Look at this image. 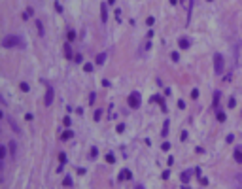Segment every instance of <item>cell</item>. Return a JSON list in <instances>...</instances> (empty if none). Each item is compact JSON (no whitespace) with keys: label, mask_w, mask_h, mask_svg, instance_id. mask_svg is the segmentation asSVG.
<instances>
[{"label":"cell","mask_w":242,"mask_h":189,"mask_svg":"<svg viewBox=\"0 0 242 189\" xmlns=\"http://www.w3.org/2000/svg\"><path fill=\"white\" fill-rule=\"evenodd\" d=\"M104 61H106V53H98L97 55V65H104Z\"/></svg>","instance_id":"cell-15"},{"label":"cell","mask_w":242,"mask_h":189,"mask_svg":"<svg viewBox=\"0 0 242 189\" xmlns=\"http://www.w3.org/2000/svg\"><path fill=\"white\" fill-rule=\"evenodd\" d=\"M6 119H8V123H10V127H11V129H13V131H15L17 134H19V132H21V129L17 127V123H15V119H13V117H10V115H6Z\"/></svg>","instance_id":"cell-5"},{"label":"cell","mask_w":242,"mask_h":189,"mask_svg":"<svg viewBox=\"0 0 242 189\" xmlns=\"http://www.w3.org/2000/svg\"><path fill=\"white\" fill-rule=\"evenodd\" d=\"M180 138H182V140H186V138H187V132H186V131H182V134H180Z\"/></svg>","instance_id":"cell-41"},{"label":"cell","mask_w":242,"mask_h":189,"mask_svg":"<svg viewBox=\"0 0 242 189\" xmlns=\"http://www.w3.org/2000/svg\"><path fill=\"white\" fill-rule=\"evenodd\" d=\"M95 99H97L95 93H91V95H89V102H95Z\"/></svg>","instance_id":"cell-39"},{"label":"cell","mask_w":242,"mask_h":189,"mask_svg":"<svg viewBox=\"0 0 242 189\" xmlns=\"http://www.w3.org/2000/svg\"><path fill=\"white\" fill-rule=\"evenodd\" d=\"M2 47H25V42L19 34H8V36L2 38Z\"/></svg>","instance_id":"cell-1"},{"label":"cell","mask_w":242,"mask_h":189,"mask_svg":"<svg viewBox=\"0 0 242 189\" xmlns=\"http://www.w3.org/2000/svg\"><path fill=\"white\" fill-rule=\"evenodd\" d=\"M106 161H108L110 165H113V163H116V157H113V153H108V155H106Z\"/></svg>","instance_id":"cell-19"},{"label":"cell","mask_w":242,"mask_h":189,"mask_svg":"<svg viewBox=\"0 0 242 189\" xmlns=\"http://www.w3.org/2000/svg\"><path fill=\"white\" fill-rule=\"evenodd\" d=\"M55 10H57V11H62V6H61V2H55Z\"/></svg>","instance_id":"cell-34"},{"label":"cell","mask_w":242,"mask_h":189,"mask_svg":"<svg viewBox=\"0 0 242 189\" xmlns=\"http://www.w3.org/2000/svg\"><path fill=\"white\" fill-rule=\"evenodd\" d=\"M83 70L85 72H91V70H93V65H83Z\"/></svg>","instance_id":"cell-28"},{"label":"cell","mask_w":242,"mask_h":189,"mask_svg":"<svg viewBox=\"0 0 242 189\" xmlns=\"http://www.w3.org/2000/svg\"><path fill=\"white\" fill-rule=\"evenodd\" d=\"M74 61H76V62H81V55H80V53H78V55H76V57H74Z\"/></svg>","instance_id":"cell-40"},{"label":"cell","mask_w":242,"mask_h":189,"mask_svg":"<svg viewBox=\"0 0 242 189\" xmlns=\"http://www.w3.org/2000/svg\"><path fill=\"white\" fill-rule=\"evenodd\" d=\"M178 44H180L182 49H187V47H189V40H187V38H180V42H178Z\"/></svg>","instance_id":"cell-14"},{"label":"cell","mask_w":242,"mask_h":189,"mask_svg":"<svg viewBox=\"0 0 242 189\" xmlns=\"http://www.w3.org/2000/svg\"><path fill=\"white\" fill-rule=\"evenodd\" d=\"M62 123H65V127H70V117L66 115V117H65V119H62Z\"/></svg>","instance_id":"cell-31"},{"label":"cell","mask_w":242,"mask_h":189,"mask_svg":"<svg viewBox=\"0 0 242 189\" xmlns=\"http://www.w3.org/2000/svg\"><path fill=\"white\" fill-rule=\"evenodd\" d=\"M219 95H221V93H216V95H214V108H218V102H219Z\"/></svg>","instance_id":"cell-26"},{"label":"cell","mask_w":242,"mask_h":189,"mask_svg":"<svg viewBox=\"0 0 242 189\" xmlns=\"http://www.w3.org/2000/svg\"><path fill=\"white\" fill-rule=\"evenodd\" d=\"M178 108H180V110H183V108H186V102H183V100H180V102H178Z\"/></svg>","instance_id":"cell-38"},{"label":"cell","mask_w":242,"mask_h":189,"mask_svg":"<svg viewBox=\"0 0 242 189\" xmlns=\"http://www.w3.org/2000/svg\"><path fill=\"white\" fill-rule=\"evenodd\" d=\"M100 117H102V110H97V112H95V121H98Z\"/></svg>","instance_id":"cell-24"},{"label":"cell","mask_w":242,"mask_h":189,"mask_svg":"<svg viewBox=\"0 0 242 189\" xmlns=\"http://www.w3.org/2000/svg\"><path fill=\"white\" fill-rule=\"evenodd\" d=\"M72 40H76V32L74 30H68V42H72Z\"/></svg>","instance_id":"cell-23"},{"label":"cell","mask_w":242,"mask_h":189,"mask_svg":"<svg viewBox=\"0 0 242 189\" xmlns=\"http://www.w3.org/2000/svg\"><path fill=\"white\" fill-rule=\"evenodd\" d=\"M161 148H163V151H168V150H170V144H168V142H163Z\"/></svg>","instance_id":"cell-27"},{"label":"cell","mask_w":242,"mask_h":189,"mask_svg":"<svg viewBox=\"0 0 242 189\" xmlns=\"http://www.w3.org/2000/svg\"><path fill=\"white\" fill-rule=\"evenodd\" d=\"M62 184H65L66 187H70V185H72V178H70V176H66L65 180H62Z\"/></svg>","instance_id":"cell-21"},{"label":"cell","mask_w":242,"mask_h":189,"mask_svg":"<svg viewBox=\"0 0 242 189\" xmlns=\"http://www.w3.org/2000/svg\"><path fill=\"white\" fill-rule=\"evenodd\" d=\"M234 161H237V163H242V146H238V148H234Z\"/></svg>","instance_id":"cell-6"},{"label":"cell","mask_w":242,"mask_h":189,"mask_svg":"<svg viewBox=\"0 0 242 189\" xmlns=\"http://www.w3.org/2000/svg\"><path fill=\"white\" fill-rule=\"evenodd\" d=\"M225 140H227V144H231L233 140H234V136H233V134H227V138H225Z\"/></svg>","instance_id":"cell-36"},{"label":"cell","mask_w":242,"mask_h":189,"mask_svg":"<svg viewBox=\"0 0 242 189\" xmlns=\"http://www.w3.org/2000/svg\"><path fill=\"white\" fill-rule=\"evenodd\" d=\"M182 189H189V187H187V185H183V187H182Z\"/></svg>","instance_id":"cell-47"},{"label":"cell","mask_w":242,"mask_h":189,"mask_svg":"<svg viewBox=\"0 0 242 189\" xmlns=\"http://www.w3.org/2000/svg\"><path fill=\"white\" fill-rule=\"evenodd\" d=\"M116 131H117V132H123V131H125V125H117Z\"/></svg>","instance_id":"cell-35"},{"label":"cell","mask_w":242,"mask_h":189,"mask_svg":"<svg viewBox=\"0 0 242 189\" xmlns=\"http://www.w3.org/2000/svg\"><path fill=\"white\" fill-rule=\"evenodd\" d=\"M127 104H129V108H132V110L140 108V104H142L140 93H131V95H129V99H127Z\"/></svg>","instance_id":"cell-3"},{"label":"cell","mask_w":242,"mask_h":189,"mask_svg":"<svg viewBox=\"0 0 242 189\" xmlns=\"http://www.w3.org/2000/svg\"><path fill=\"white\" fill-rule=\"evenodd\" d=\"M62 49H65V57H66V59H72V47H70L68 42H66L65 46H62Z\"/></svg>","instance_id":"cell-7"},{"label":"cell","mask_w":242,"mask_h":189,"mask_svg":"<svg viewBox=\"0 0 242 189\" xmlns=\"http://www.w3.org/2000/svg\"><path fill=\"white\" fill-rule=\"evenodd\" d=\"M197 96H199V91L193 89V91H191V99H197Z\"/></svg>","instance_id":"cell-32"},{"label":"cell","mask_w":242,"mask_h":189,"mask_svg":"<svg viewBox=\"0 0 242 189\" xmlns=\"http://www.w3.org/2000/svg\"><path fill=\"white\" fill-rule=\"evenodd\" d=\"M170 59H172L174 62H178V61H180V53H178V51H174V53H170Z\"/></svg>","instance_id":"cell-20"},{"label":"cell","mask_w":242,"mask_h":189,"mask_svg":"<svg viewBox=\"0 0 242 189\" xmlns=\"http://www.w3.org/2000/svg\"><path fill=\"white\" fill-rule=\"evenodd\" d=\"M70 138H74V132L72 131H65V132H62V134H61V140H70Z\"/></svg>","instance_id":"cell-11"},{"label":"cell","mask_w":242,"mask_h":189,"mask_svg":"<svg viewBox=\"0 0 242 189\" xmlns=\"http://www.w3.org/2000/svg\"><path fill=\"white\" fill-rule=\"evenodd\" d=\"M53 95H55L53 87H51V85H47V93H46V99H44L46 106H51V102H53Z\"/></svg>","instance_id":"cell-4"},{"label":"cell","mask_w":242,"mask_h":189,"mask_svg":"<svg viewBox=\"0 0 242 189\" xmlns=\"http://www.w3.org/2000/svg\"><path fill=\"white\" fill-rule=\"evenodd\" d=\"M234 180H237V181H238V184L242 185V174H237V176H234Z\"/></svg>","instance_id":"cell-37"},{"label":"cell","mask_w":242,"mask_h":189,"mask_svg":"<svg viewBox=\"0 0 242 189\" xmlns=\"http://www.w3.org/2000/svg\"><path fill=\"white\" fill-rule=\"evenodd\" d=\"M146 23H148V25H149V27H151V25H153V23H155V19H153V17H148V19H146Z\"/></svg>","instance_id":"cell-33"},{"label":"cell","mask_w":242,"mask_h":189,"mask_svg":"<svg viewBox=\"0 0 242 189\" xmlns=\"http://www.w3.org/2000/svg\"><path fill=\"white\" fill-rule=\"evenodd\" d=\"M131 178H132V172L131 170H123V172L119 174V180H131Z\"/></svg>","instance_id":"cell-10"},{"label":"cell","mask_w":242,"mask_h":189,"mask_svg":"<svg viewBox=\"0 0 242 189\" xmlns=\"http://www.w3.org/2000/svg\"><path fill=\"white\" fill-rule=\"evenodd\" d=\"M89 157H91V159H95V157H97V148H95V146L91 148V151H89Z\"/></svg>","instance_id":"cell-22"},{"label":"cell","mask_w":242,"mask_h":189,"mask_svg":"<svg viewBox=\"0 0 242 189\" xmlns=\"http://www.w3.org/2000/svg\"><path fill=\"white\" fill-rule=\"evenodd\" d=\"M116 17H117L119 21H121V10H116Z\"/></svg>","instance_id":"cell-44"},{"label":"cell","mask_w":242,"mask_h":189,"mask_svg":"<svg viewBox=\"0 0 242 189\" xmlns=\"http://www.w3.org/2000/svg\"><path fill=\"white\" fill-rule=\"evenodd\" d=\"M6 157H8V148H6V146H0V161H4Z\"/></svg>","instance_id":"cell-12"},{"label":"cell","mask_w":242,"mask_h":189,"mask_svg":"<svg viewBox=\"0 0 242 189\" xmlns=\"http://www.w3.org/2000/svg\"><path fill=\"white\" fill-rule=\"evenodd\" d=\"M136 189H144V187H142V185H136Z\"/></svg>","instance_id":"cell-45"},{"label":"cell","mask_w":242,"mask_h":189,"mask_svg":"<svg viewBox=\"0 0 242 189\" xmlns=\"http://www.w3.org/2000/svg\"><path fill=\"white\" fill-rule=\"evenodd\" d=\"M225 70V59L221 53H214V72L216 74H223Z\"/></svg>","instance_id":"cell-2"},{"label":"cell","mask_w":242,"mask_h":189,"mask_svg":"<svg viewBox=\"0 0 242 189\" xmlns=\"http://www.w3.org/2000/svg\"><path fill=\"white\" fill-rule=\"evenodd\" d=\"M8 150H10V153H11V157H15V153H17V146H15V142H13V140L8 144Z\"/></svg>","instance_id":"cell-9"},{"label":"cell","mask_w":242,"mask_h":189,"mask_svg":"<svg viewBox=\"0 0 242 189\" xmlns=\"http://www.w3.org/2000/svg\"><path fill=\"white\" fill-rule=\"evenodd\" d=\"M149 47H151V40L148 38V40L144 42V44H142V49H140V51H142V53H146V51L149 49Z\"/></svg>","instance_id":"cell-13"},{"label":"cell","mask_w":242,"mask_h":189,"mask_svg":"<svg viewBox=\"0 0 242 189\" xmlns=\"http://www.w3.org/2000/svg\"><path fill=\"white\" fill-rule=\"evenodd\" d=\"M167 132H168V121L165 123V127H163V136H167Z\"/></svg>","instance_id":"cell-30"},{"label":"cell","mask_w":242,"mask_h":189,"mask_svg":"<svg viewBox=\"0 0 242 189\" xmlns=\"http://www.w3.org/2000/svg\"><path fill=\"white\" fill-rule=\"evenodd\" d=\"M193 174L195 176H201V169H193Z\"/></svg>","instance_id":"cell-42"},{"label":"cell","mask_w":242,"mask_h":189,"mask_svg":"<svg viewBox=\"0 0 242 189\" xmlns=\"http://www.w3.org/2000/svg\"><path fill=\"white\" fill-rule=\"evenodd\" d=\"M36 27H38V34H40V36H44V25H42V21H36Z\"/></svg>","instance_id":"cell-17"},{"label":"cell","mask_w":242,"mask_h":189,"mask_svg":"<svg viewBox=\"0 0 242 189\" xmlns=\"http://www.w3.org/2000/svg\"><path fill=\"white\" fill-rule=\"evenodd\" d=\"M59 163H61V165L66 163V155H65V153H61V155H59Z\"/></svg>","instance_id":"cell-25"},{"label":"cell","mask_w":242,"mask_h":189,"mask_svg":"<svg viewBox=\"0 0 242 189\" xmlns=\"http://www.w3.org/2000/svg\"><path fill=\"white\" fill-rule=\"evenodd\" d=\"M100 17H102V21L106 23V19H108V10H106V2H104V4H100Z\"/></svg>","instance_id":"cell-8"},{"label":"cell","mask_w":242,"mask_h":189,"mask_svg":"<svg viewBox=\"0 0 242 189\" xmlns=\"http://www.w3.org/2000/svg\"><path fill=\"white\" fill-rule=\"evenodd\" d=\"M189 178H191V172H183V174H182V181H183V184H187Z\"/></svg>","instance_id":"cell-18"},{"label":"cell","mask_w":242,"mask_h":189,"mask_svg":"<svg viewBox=\"0 0 242 189\" xmlns=\"http://www.w3.org/2000/svg\"><path fill=\"white\" fill-rule=\"evenodd\" d=\"M208 2H212V0H208Z\"/></svg>","instance_id":"cell-48"},{"label":"cell","mask_w":242,"mask_h":189,"mask_svg":"<svg viewBox=\"0 0 242 189\" xmlns=\"http://www.w3.org/2000/svg\"><path fill=\"white\" fill-rule=\"evenodd\" d=\"M216 119H218V121H219V123H223V121H225V119H227V115H225V114H223V112H218V114H216Z\"/></svg>","instance_id":"cell-16"},{"label":"cell","mask_w":242,"mask_h":189,"mask_svg":"<svg viewBox=\"0 0 242 189\" xmlns=\"http://www.w3.org/2000/svg\"><path fill=\"white\" fill-rule=\"evenodd\" d=\"M21 91H25V93H27V91H28V83H25V81L21 83Z\"/></svg>","instance_id":"cell-29"},{"label":"cell","mask_w":242,"mask_h":189,"mask_svg":"<svg viewBox=\"0 0 242 189\" xmlns=\"http://www.w3.org/2000/svg\"><path fill=\"white\" fill-rule=\"evenodd\" d=\"M234 104H237V102H234V99H231L229 100V108H234Z\"/></svg>","instance_id":"cell-43"},{"label":"cell","mask_w":242,"mask_h":189,"mask_svg":"<svg viewBox=\"0 0 242 189\" xmlns=\"http://www.w3.org/2000/svg\"><path fill=\"white\" fill-rule=\"evenodd\" d=\"M108 2H110V4H113V2H116V0H108Z\"/></svg>","instance_id":"cell-46"}]
</instances>
